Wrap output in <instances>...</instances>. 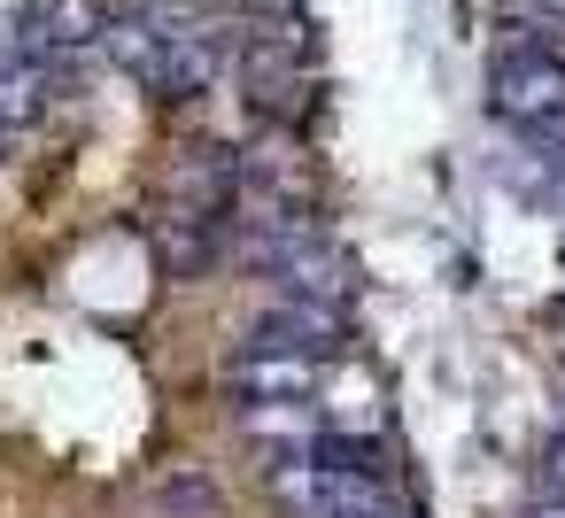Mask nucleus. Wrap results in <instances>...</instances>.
Wrapping results in <instances>:
<instances>
[{
  "instance_id": "f257e3e1",
  "label": "nucleus",
  "mask_w": 565,
  "mask_h": 518,
  "mask_svg": "<svg viewBox=\"0 0 565 518\" xmlns=\"http://www.w3.org/2000/svg\"><path fill=\"white\" fill-rule=\"evenodd\" d=\"M271 495H279L287 518H411V503L395 495V479L341 472L326 456H279L271 464Z\"/></svg>"
},
{
  "instance_id": "f03ea898",
  "label": "nucleus",
  "mask_w": 565,
  "mask_h": 518,
  "mask_svg": "<svg viewBox=\"0 0 565 518\" xmlns=\"http://www.w3.org/2000/svg\"><path fill=\"white\" fill-rule=\"evenodd\" d=\"M488 109L526 140L565 125V40H503L488 63Z\"/></svg>"
},
{
  "instance_id": "7ed1b4c3",
  "label": "nucleus",
  "mask_w": 565,
  "mask_h": 518,
  "mask_svg": "<svg viewBox=\"0 0 565 518\" xmlns=\"http://www.w3.org/2000/svg\"><path fill=\"white\" fill-rule=\"evenodd\" d=\"M233 71H241V101L264 125H302L310 117V55H302L295 32H256Z\"/></svg>"
},
{
  "instance_id": "20e7f679",
  "label": "nucleus",
  "mask_w": 565,
  "mask_h": 518,
  "mask_svg": "<svg viewBox=\"0 0 565 518\" xmlns=\"http://www.w3.org/2000/svg\"><path fill=\"white\" fill-rule=\"evenodd\" d=\"M326 379V356H302V348H264V341H233L225 364H217V387L233 410L248 402H295V395H318Z\"/></svg>"
},
{
  "instance_id": "39448f33",
  "label": "nucleus",
  "mask_w": 565,
  "mask_h": 518,
  "mask_svg": "<svg viewBox=\"0 0 565 518\" xmlns=\"http://www.w3.org/2000/svg\"><path fill=\"white\" fill-rule=\"evenodd\" d=\"M109 40V9L102 0H32L24 9V40L17 47H32V55H47V63H78L86 47H102Z\"/></svg>"
},
{
  "instance_id": "423d86ee",
  "label": "nucleus",
  "mask_w": 565,
  "mask_h": 518,
  "mask_svg": "<svg viewBox=\"0 0 565 518\" xmlns=\"http://www.w3.org/2000/svg\"><path fill=\"white\" fill-rule=\"evenodd\" d=\"M63 78H71V71L47 63V55H32V47H0V140L24 132V125H40V117L55 109Z\"/></svg>"
},
{
  "instance_id": "0eeeda50",
  "label": "nucleus",
  "mask_w": 565,
  "mask_h": 518,
  "mask_svg": "<svg viewBox=\"0 0 565 518\" xmlns=\"http://www.w3.org/2000/svg\"><path fill=\"white\" fill-rule=\"evenodd\" d=\"M148 518H217V487H210V472H194V464L163 472V479L148 487Z\"/></svg>"
},
{
  "instance_id": "6e6552de",
  "label": "nucleus",
  "mask_w": 565,
  "mask_h": 518,
  "mask_svg": "<svg viewBox=\"0 0 565 518\" xmlns=\"http://www.w3.org/2000/svg\"><path fill=\"white\" fill-rule=\"evenodd\" d=\"M542 495H565V433L542 449Z\"/></svg>"
}]
</instances>
